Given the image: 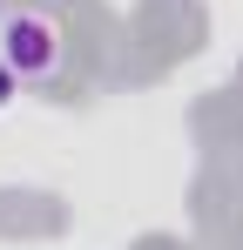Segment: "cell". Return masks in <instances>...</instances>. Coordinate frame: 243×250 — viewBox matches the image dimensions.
Wrapping results in <instances>:
<instances>
[{"label":"cell","mask_w":243,"mask_h":250,"mask_svg":"<svg viewBox=\"0 0 243 250\" xmlns=\"http://www.w3.org/2000/svg\"><path fill=\"white\" fill-rule=\"evenodd\" d=\"M0 41H7V61H14V75H40V68H54V54H61L54 27H47V21H34V14L7 21V27H0Z\"/></svg>","instance_id":"obj_1"}]
</instances>
